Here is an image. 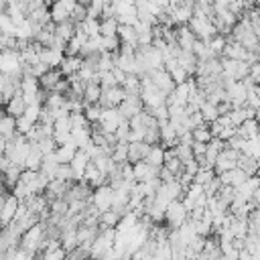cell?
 Segmentation results:
<instances>
[{
  "instance_id": "15",
  "label": "cell",
  "mask_w": 260,
  "mask_h": 260,
  "mask_svg": "<svg viewBox=\"0 0 260 260\" xmlns=\"http://www.w3.org/2000/svg\"><path fill=\"white\" fill-rule=\"evenodd\" d=\"M61 79H65V77H63V73H61V69H49V71L39 79V85H41V89H43V91L51 93V91L57 87V83H59Z\"/></svg>"
},
{
  "instance_id": "35",
  "label": "cell",
  "mask_w": 260,
  "mask_h": 260,
  "mask_svg": "<svg viewBox=\"0 0 260 260\" xmlns=\"http://www.w3.org/2000/svg\"><path fill=\"white\" fill-rule=\"evenodd\" d=\"M230 230L234 232V238H236V240H246V236H248V232H250V230H248V219H236V217H234Z\"/></svg>"
},
{
  "instance_id": "36",
  "label": "cell",
  "mask_w": 260,
  "mask_h": 260,
  "mask_svg": "<svg viewBox=\"0 0 260 260\" xmlns=\"http://www.w3.org/2000/svg\"><path fill=\"white\" fill-rule=\"evenodd\" d=\"M225 45H228V37H223V35H215L209 43H207V47H209V51L215 55V57H219L221 53H223V49H225Z\"/></svg>"
},
{
  "instance_id": "30",
  "label": "cell",
  "mask_w": 260,
  "mask_h": 260,
  "mask_svg": "<svg viewBox=\"0 0 260 260\" xmlns=\"http://www.w3.org/2000/svg\"><path fill=\"white\" fill-rule=\"evenodd\" d=\"M146 162L152 165V167H156V169H160L165 165V148L160 144L158 146H152L150 152H148V156H146Z\"/></svg>"
},
{
  "instance_id": "38",
  "label": "cell",
  "mask_w": 260,
  "mask_h": 260,
  "mask_svg": "<svg viewBox=\"0 0 260 260\" xmlns=\"http://www.w3.org/2000/svg\"><path fill=\"white\" fill-rule=\"evenodd\" d=\"M43 104H30V106H26V110H24V118H28L32 124H39V118H41V112H43Z\"/></svg>"
},
{
  "instance_id": "9",
  "label": "cell",
  "mask_w": 260,
  "mask_h": 260,
  "mask_svg": "<svg viewBox=\"0 0 260 260\" xmlns=\"http://www.w3.org/2000/svg\"><path fill=\"white\" fill-rule=\"evenodd\" d=\"M20 201L10 193L4 197V205H2V215H0V228H8L12 221H14V215H16V209H18Z\"/></svg>"
},
{
  "instance_id": "25",
  "label": "cell",
  "mask_w": 260,
  "mask_h": 260,
  "mask_svg": "<svg viewBox=\"0 0 260 260\" xmlns=\"http://www.w3.org/2000/svg\"><path fill=\"white\" fill-rule=\"evenodd\" d=\"M242 154H246V156H250V158H254V160H260V134L246 140Z\"/></svg>"
},
{
  "instance_id": "32",
  "label": "cell",
  "mask_w": 260,
  "mask_h": 260,
  "mask_svg": "<svg viewBox=\"0 0 260 260\" xmlns=\"http://www.w3.org/2000/svg\"><path fill=\"white\" fill-rule=\"evenodd\" d=\"M122 89L126 95H140V77L138 75H128L126 81L122 83Z\"/></svg>"
},
{
  "instance_id": "7",
  "label": "cell",
  "mask_w": 260,
  "mask_h": 260,
  "mask_svg": "<svg viewBox=\"0 0 260 260\" xmlns=\"http://www.w3.org/2000/svg\"><path fill=\"white\" fill-rule=\"evenodd\" d=\"M118 112L124 120H132L134 116H138L140 112H144V104L140 100V95H128L120 106H118Z\"/></svg>"
},
{
  "instance_id": "5",
  "label": "cell",
  "mask_w": 260,
  "mask_h": 260,
  "mask_svg": "<svg viewBox=\"0 0 260 260\" xmlns=\"http://www.w3.org/2000/svg\"><path fill=\"white\" fill-rule=\"evenodd\" d=\"M240 156H242V152L232 150V148L225 146V150H223V152L217 156V160H215V167H213L215 175H221V173H228V171L238 169V158H240Z\"/></svg>"
},
{
  "instance_id": "48",
  "label": "cell",
  "mask_w": 260,
  "mask_h": 260,
  "mask_svg": "<svg viewBox=\"0 0 260 260\" xmlns=\"http://www.w3.org/2000/svg\"><path fill=\"white\" fill-rule=\"evenodd\" d=\"M248 77L252 79V83L260 85V61L254 63V65H250V75H248Z\"/></svg>"
},
{
  "instance_id": "37",
  "label": "cell",
  "mask_w": 260,
  "mask_h": 260,
  "mask_svg": "<svg viewBox=\"0 0 260 260\" xmlns=\"http://www.w3.org/2000/svg\"><path fill=\"white\" fill-rule=\"evenodd\" d=\"M215 177H217V175H215L213 169H209V167H201V169L197 171L193 183H197V185H207V183H209L211 179H215Z\"/></svg>"
},
{
  "instance_id": "18",
  "label": "cell",
  "mask_w": 260,
  "mask_h": 260,
  "mask_svg": "<svg viewBox=\"0 0 260 260\" xmlns=\"http://www.w3.org/2000/svg\"><path fill=\"white\" fill-rule=\"evenodd\" d=\"M102 91H104V89H102L100 83H87V85H85V91H83V102H85V106L100 104Z\"/></svg>"
},
{
  "instance_id": "13",
  "label": "cell",
  "mask_w": 260,
  "mask_h": 260,
  "mask_svg": "<svg viewBox=\"0 0 260 260\" xmlns=\"http://www.w3.org/2000/svg\"><path fill=\"white\" fill-rule=\"evenodd\" d=\"M217 177H219L221 185H228V187H234V189H238L240 185H244V183L248 181V175H246L242 169H234V171L221 173V175H217Z\"/></svg>"
},
{
  "instance_id": "11",
  "label": "cell",
  "mask_w": 260,
  "mask_h": 260,
  "mask_svg": "<svg viewBox=\"0 0 260 260\" xmlns=\"http://www.w3.org/2000/svg\"><path fill=\"white\" fill-rule=\"evenodd\" d=\"M83 181H85V185H87L89 189H98V187H102V185H108V177H106L104 173H100L93 162H89V167L85 169Z\"/></svg>"
},
{
  "instance_id": "21",
  "label": "cell",
  "mask_w": 260,
  "mask_h": 260,
  "mask_svg": "<svg viewBox=\"0 0 260 260\" xmlns=\"http://www.w3.org/2000/svg\"><path fill=\"white\" fill-rule=\"evenodd\" d=\"M118 39H120V43L132 45V47L138 49V35H136V28H134V26H122V24H120V28H118Z\"/></svg>"
},
{
  "instance_id": "6",
  "label": "cell",
  "mask_w": 260,
  "mask_h": 260,
  "mask_svg": "<svg viewBox=\"0 0 260 260\" xmlns=\"http://www.w3.org/2000/svg\"><path fill=\"white\" fill-rule=\"evenodd\" d=\"M112 195H114L112 187H110V185H102V187L93 189V193H91V205H93L100 213L110 211V209H112Z\"/></svg>"
},
{
  "instance_id": "49",
  "label": "cell",
  "mask_w": 260,
  "mask_h": 260,
  "mask_svg": "<svg viewBox=\"0 0 260 260\" xmlns=\"http://www.w3.org/2000/svg\"><path fill=\"white\" fill-rule=\"evenodd\" d=\"M191 150H193V156H195V158H199V156H205V150H207V144H201V142H193V146H191Z\"/></svg>"
},
{
  "instance_id": "47",
  "label": "cell",
  "mask_w": 260,
  "mask_h": 260,
  "mask_svg": "<svg viewBox=\"0 0 260 260\" xmlns=\"http://www.w3.org/2000/svg\"><path fill=\"white\" fill-rule=\"evenodd\" d=\"M199 169H201V167L197 165V160H195V158L183 165V173H187V175H191L193 179H195V175H197V171H199Z\"/></svg>"
},
{
  "instance_id": "26",
  "label": "cell",
  "mask_w": 260,
  "mask_h": 260,
  "mask_svg": "<svg viewBox=\"0 0 260 260\" xmlns=\"http://www.w3.org/2000/svg\"><path fill=\"white\" fill-rule=\"evenodd\" d=\"M120 22L116 18H104L100 20V35L102 37H118Z\"/></svg>"
},
{
  "instance_id": "45",
  "label": "cell",
  "mask_w": 260,
  "mask_h": 260,
  "mask_svg": "<svg viewBox=\"0 0 260 260\" xmlns=\"http://www.w3.org/2000/svg\"><path fill=\"white\" fill-rule=\"evenodd\" d=\"M69 120H71V130L87 128V126H89V122H87L85 114H69Z\"/></svg>"
},
{
  "instance_id": "19",
  "label": "cell",
  "mask_w": 260,
  "mask_h": 260,
  "mask_svg": "<svg viewBox=\"0 0 260 260\" xmlns=\"http://www.w3.org/2000/svg\"><path fill=\"white\" fill-rule=\"evenodd\" d=\"M260 134V122L256 120V118H252V120H246L240 128H238V136H242V138H254V136H258Z\"/></svg>"
},
{
  "instance_id": "8",
  "label": "cell",
  "mask_w": 260,
  "mask_h": 260,
  "mask_svg": "<svg viewBox=\"0 0 260 260\" xmlns=\"http://www.w3.org/2000/svg\"><path fill=\"white\" fill-rule=\"evenodd\" d=\"M126 98H128V95H126V91L122 89V85L108 87V89H104V91H102L100 106H102L104 110H108V108H118Z\"/></svg>"
},
{
  "instance_id": "28",
  "label": "cell",
  "mask_w": 260,
  "mask_h": 260,
  "mask_svg": "<svg viewBox=\"0 0 260 260\" xmlns=\"http://www.w3.org/2000/svg\"><path fill=\"white\" fill-rule=\"evenodd\" d=\"M199 112H201V116H203V122H205V124H211V122H215V120L219 118V110H217V106H213V104H211V102H207V100L201 104Z\"/></svg>"
},
{
  "instance_id": "20",
  "label": "cell",
  "mask_w": 260,
  "mask_h": 260,
  "mask_svg": "<svg viewBox=\"0 0 260 260\" xmlns=\"http://www.w3.org/2000/svg\"><path fill=\"white\" fill-rule=\"evenodd\" d=\"M43 152L37 148V144H30V152L26 156V162H24V169L28 171H41V165H43Z\"/></svg>"
},
{
  "instance_id": "46",
  "label": "cell",
  "mask_w": 260,
  "mask_h": 260,
  "mask_svg": "<svg viewBox=\"0 0 260 260\" xmlns=\"http://www.w3.org/2000/svg\"><path fill=\"white\" fill-rule=\"evenodd\" d=\"M244 144H246V138H242V136H238V134L225 142V146H228V148L238 150V152H242V150H244Z\"/></svg>"
},
{
  "instance_id": "14",
  "label": "cell",
  "mask_w": 260,
  "mask_h": 260,
  "mask_svg": "<svg viewBox=\"0 0 260 260\" xmlns=\"http://www.w3.org/2000/svg\"><path fill=\"white\" fill-rule=\"evenodd\" d=\"M152 146H148L146 142H130L128 144V162H140V160H146L148 152H150Z\"/></svg>"
},
{
  "instance_id": "41",
  "label": "cell",
  "mask_w": 260,
  "mask_h": 260,
  "mask_svg": "<svg viewBox=\"0 0 260 260\" xmlns=\"http://www.w3.org/2000/svg\"><path fill=\"white\" fill-rule=\"evenodd\" d=\"M100 85H102V89L116 87L118 81H116V77H114V71H104V73H100Z\"/></svg>"
},
{
  "instance_id": "27",
  "label": "cell",
  "mask_w": 260,
  "mask_h": 260,
  "mask_svg": "<svg viewBox=\"0 0 260 260\" xmlns=\"http://www.w3.org/2000/svg\"><path fill=\"white\" fill-rule=\"evenodd\" d=\"M55 35H57L59 39H63L65 43H69V41L75 37V24H73L71 20L61 22V24H55Z\"/></svg>"
},
{
  "instance_id": "12",
  "label": "cell",
  "mask_w": 260,
  "mask_h": 260,
  "mask_svg": "<svg viewBox=\"0 0 260 260\" xmlns=\"http://www.w3.org/2000/svg\"><path fill=\"white\" fill-rule=\"evenodd\" d=\"M175 32H177V45H179V49L191 53L193 51V45L197 41V37L193 35V30L189 26H177Z\"/></svg>"
},
{
  "instance_id": "34",
  "label": "cell",
  "mask_w": 260,
  "mask_h": 260,
  "mask_svg": "<svg viewBox=\"0 0 260 260\" xmlns=\"http://www.w3.org/2000/svg\"><path fill=\"white\" fill-rule=\"evenodd\" d=\"M193 140L195 142H201V144H209L213 140L211 136V130H209V124H201L193 130Z\"/></svg>"
},
{
  "instance_id": "2",
  "label": "cell",
  "mask_w": 260,
  "mask_h": 260,
  "mask_svg": "<svg viewBox=\"0 0 260 260\" xmlns=\"http://www.w3.org/2000/svg\"><path fill=\"white\" fill-rule=\"evenodd\" d=\"M187 219H189V211L185 209L183 201H173V203L167 207V211H165V223H167L169 230L181 228Z\"/></svg>"
},
{
  "instance_id": "16",
  "label": "cell",
  "mask_w": 260,
  "mask_h": 260,
  "mask_svg": "<svg viewBox=\"0 0 260 260\" xmlns=\"http://www.w3.org/2000/svg\"><path fill=\"white\" fill-rule=\"evenodd\" d=\"M24 110H26V102H24V98H22V93H16L6 106H4V114L6 116H10V118H20V116H24Z\"/></svg>"
},
{
  "instance_id": "22",
  "label": "cell",
  "mask_w": 260,
  "mask_h": 260,
  "mask_svg": "<svg viewBox=\"0 0 260 260\" xmlns=\"http://www.w3.org/2000/svg\"><path fill=\"white\" fill-rule=\"evenodd\" d=\"M75 152H77V148H75V144H73V142H67L65 146H57V150H55L59 165H69V162L73 160Z\"/></svg>"
},
{
  "instance_id": "42",
  "label": "cell",
  "mask_w": 260,
  "mask_h": 260,
  "mask_svg": "<svg viewBox=\"0 0 260 260\" xmlns=\"http://www.w3.org/2000/svg\"><path fill=\"white\" fill-rule=\"evenodd\" d=\"M35 128V124L28 120V118H24V116H20V118H16V132L18 134H22V136H26L30 130Z\"/></svg>"
},
{
  "instance_id": "4",
  "label": "cell",
  "mask_w": 260,
  "mask_h": 260,
  "mask_svg": "<svg viewBox=\"0 0 260 260\" xmlns=\"http://www.w3.org/2000/svg\"><path fill=\"white\" fill-rule=\"evenodd\" d=\"M146 75L150 77V81L154 83V87H156L158 91H162L167 98H169V95L175 91V87H177L167 69H154V71H148Z\"/></svg>"
},
{
  "instance_id": "1",
  "label": "cell",
  "mask_w": 260,
  "mask_h": 260,
  "mask_svg": "<svg viewBox=\"0 0 260 260\" xmlns=\"http://www.w3.org/2000/svg\"><path fill=\"white\" fill-rule=\"evenodd\" d=\"M187 26L193 30V35L197 37V41H203V43H209L215 35H219L217 28H215V24H213V20L207 18V16H201V14H193V18L189 20Z\"/></svg>"
},
{
  "instance_id": "40",
  "label": "cell",
  "mask_w": 260,
  "mask_h": 260,
  "mask_svg": "<svg viewBox=\"0 0 260 260\" xmlns=\"http://www.w3.org/2000/svg\"><path fill=\"white\" fill-rule=\"evenodd\" d=\"M83 28H85V32H87L89 39H93V37H102V35H100V20H98V18H85Z\"/></svg>"
},
{
  "instance_id": "51",
  "label": "cell",
  "mask_w": 260,
  "mask_h": 260,
  "mask_svg": "<svg viewBox=\"0 0 260 260\" xmlns=\"http://www.w3.org/2000/svg\"><path fill=\"white\" fill-rule=\"evenodd\" d=\"M256 53L260 55V37H258V47H256Z\"/></svg>"
},
{
  "instance_id": "33",
  "label": "cell",
  "mask_w": 260,
  "mask_h": 260,
  "mask_svg": "<svg viewBox=\"0 0 260 260\" xmlns=\"http://www.w3.org/2000/svg\"><path fill=\"white\" fill-rule=\"evenodd\" d=\"M83 114H85V118H87L89 126H91V124H100L102 114H104V108H102L100 104H91V106H85Z\"/></svg>"
},
{
  "instance_id": "29",
  "label": "cell",
  "mask_w": 260,
  "mask_h": 260,
  "mask_svg": "<svg viewBox=\"0 0 260 260\" xmlns=\"http://www.w3.org/2000/svg\"><path fill=\"white\" fill-rule=\"evenodd\" d=\"M112 160L116 165L128 162V142H116L112 148Z\"/></svg>"
},
{
  "instance_id": "3",
  "label": "cell",
  "mask_w": 260,
  "mask_h": 260,
  "mask_svg": "<svg viewBox=\"0 0 260 260\" xmlns=\"http://www.w3.org/2000/svg\"><path fill=\"white\" fill-rule=\"evenodd\" d=\"M75 6H77V2H73V0H61V2H53V4L49 6L53 24L67 22V20L71 18V12L75 10Z\"/></svg>"
},
{
  "instance_id": "17",
  "label": "cell",
  "mask_w": 260,
  "mask_h": 260,
  "mask_svg": "<svg viewBox=\"0 0 260 260\" xmlns=\"http://www.w3.org/2000/svg\"><path fill=\"white\" fill-rule=\"evenodd\" d=\"M89 162H91V158H89L83 150H77V152H75V156H73V160H71L69 165H71V169H73V173H75V177H77V183L83 179V173H85V169L89 167Z\"/></svg>"
},
{
  "instance_id": "10",
  "label": "cell",
  "mask_w": 260,
  "mask_h": 260,
  "mask_svg": "<svg viewBox=\"0 0 260 260\" xmlns=\"http://www.w3.org/2000/svg\"><path fill=\"white\" fill-rule=\"evenodd\" d=\"M63 59H65V53H61V51H55L49 47H41V51H39V63L47 65L49 69H59Z\"/></svg>"
},
{
  "instance_id": "44",
  "label": "cell",
  "mask_w": 260,
  "mask_h": 260,
  "mask_svg": "<svg viewBox=\"0 0 260 260\" xmlns=\"http://www.w3.org/2000/svg\"><path fill=\"white\" fill-rule=\"evenodd\" d=\"M223 185H221V181H219V177H215V179H211L207 185H203V191H205V195L207 197H215L217 193H219V189H221Z\"/></svg>"
},
{
  "instance_id": "39",
  "label": "cell",
  "mask_w": 260,
  "mask_h": 260,
  "mask_svg": "<svg viewBox=\"0 0 260 260\" xmlns=\"http://www.w3.org/2000/svg\"><path fill=\"white\" fill-rule=\"evenodd\" d=\"M173 148H175V154H177V158H179L183 165L195 158V156H193V150H191V146H185V144H177V146H173Z\"/></svg>"
},
{
  "instance_id": "23",
  "label": "cell",
  "mask_w": 260,
  "mask_h": 260,
  "mask_svg": "<svg viewBox=\"0 0 260 260\" xmlns=\"http://www.w3.org/2000/svg\"><path fill=\"white\" fill-rule=\"evenodd\" d=\"M238 169H242L248 177H256V175H260L258 160H254V158H250V156H246V154H242V156L238 158Z\"/></svg>"
},
{
  "instance_id": "43",
  "label": "cell",
  "mask_w": 260,
  "mask_h": 260,
  "mask_svg": "<svg viewBox=\"0 0 260 260\" xmlns=\"http://www.w3.org/2000/svg\"><path fill=\"white\" fill-rule=\"evenodd\" d=\"M162 167H165V169H169V171H171L175 177H179V175L183 173V162H181L177 156H173V158H167Z\"/></svg>"
},
{
  "instance_id": "52",
  "label": "cell",
  "mask_w": 260,
  "mask_h": 260,
  "mask_svg": "<svg viewBox=\"0 0 260 260\" xmlns=\"http://www.w3.org/2000/svg\"><path fill=\"white\" fill-rule=\"evenodd\" d=\"M65 260H69V258H65Z\"/></svg>"
},
{
  "instance_id": "24",
  "label": "cell",
  "mask_w": 260,
  "mask_h": 260,
  "mask_svg": "<svg viewBox=\"0 0 260 260\" xmlns=\"http://www.w3.org/2000/svg\"><path fill=\"white\" fill-rule=\"evenodd\" d=\"M77 246H79V242H77V230H65V232H61V248L65 250V254H69Z\"/></svg>"
},
{
  "instance_id": "31",
  "label": "cell",
  "mask_w": 260,
  "mask_h": 260,
  "mask_svg": "<svg viewBox=\"0 0 260 260\" xmlns=\"http://www.w3.org/2000/svg\"><path fill=\"white\" fill-rule=\"evenodd\" d=\"M120 215L116 213V211H104V213H100V228H112V230H116L118 228V223H120Z\"/></svg>"
},
{
  "instance_id": "50",
  "label": "cell",
  "mask_w": 260,
  "mask_h": 260,
  "mask_svg": "<svg viewBox=\"0 0 260 260\" xmlns=\"http://www.w3.org/2000/svg\"><path fill=\"white\" fill-rule=\"evenodd\" d=\"M254 118H256V120H258V122H260V106H258V108H256V110H254Z\"/></svg>"
}]
</instances>
